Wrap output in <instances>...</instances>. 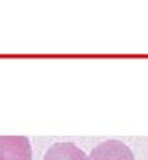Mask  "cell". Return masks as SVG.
Wrapping results in <instances>:
<instances>
[{
	"label": "cell",
	"instance_id": "obj_1",
	"mask_svg": "<svg viewBox=\"0 0 148 160\" xmlns=\"http://www.w3.org/2000/svg\"><path fill=\"white\" fill-rule=\"evenodd\" d=\"M0 160H32V144L26 136H0Z\"/></svg>",
	"mask_w": 148,
	"mask_h": 160
},
{
	"label": "cell",
	"instance_id": "obj_2",
	"mask_svg": "<svg viewBox=\"0 0 148 160\" xmlns=\"http://www.w3.org/2000/svg\"><path fill=\"white\" fill-rule=\"evenodd\" d=\"M91 160H134L131 148L119 139H106L96 144L89 153Z\"/></svg>",
	"mask_w": 148,
	"mask_h": 160
},
{
	"label": "cell",
	"instance_id": "obj_3",
	"mask_svg": "<svg viewBox=\"0 0 148 160\" xmlns=\"http://www.w3.org/2000/svg\"><path fill=\"white\" fill-rule=\"evenodd\" d=\"M44 160H91V158L75 143L59 141V143H54L49 146V150L44 155Z\"/></svg>",
	"mask_w": 148,
	"mask_h": 160
}]
</instances>
